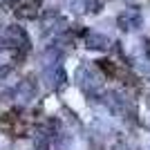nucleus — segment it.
Masks as SVG:
<instances>
[{"mask_svg":"<svg viewBox=\"0 0 150 150\" xmlns=\"http://www.w3.org/2000/svg\"><path fill=\"white\" fill-rule=\"evenodd\" d=\"M40 7H43V0H23L16 5V16L20 20H34L40 13Z\"/></svg>","mask_w":150,"mask_h":150,"instance_id":"nucleus-2","label":"nucleus"},{"mask_svg":"<svg viewBox=\"0 0 150 150\" xmlns=\"http://www.w3.org/2000/svg\"><path fill=\"white\" fill-rule=\"evenodd\" d=\"M25 130H27L25 121L20 119L16 112L0 114V132H7V134H11V137H23Z\"/></svg>","mask_w":150,"mask_h":150,"instance_id":"nucleus-1","label":"nucleus"},{"mask_svg":"<svg viewBox=\"0 0 150 150\" xmlns=\"http://www.w3.org/2000/svg\"><path fill=\"white\" fill-rule=\"evenodd\" d=\"M99 65L103 67V72H105L108 76H117V67H114L110 61H99Z\"/></svg>","mask_w":150,"mask_h":150,"instance_id":"nucleus-3","label":"nucleus"}]
</instances>
